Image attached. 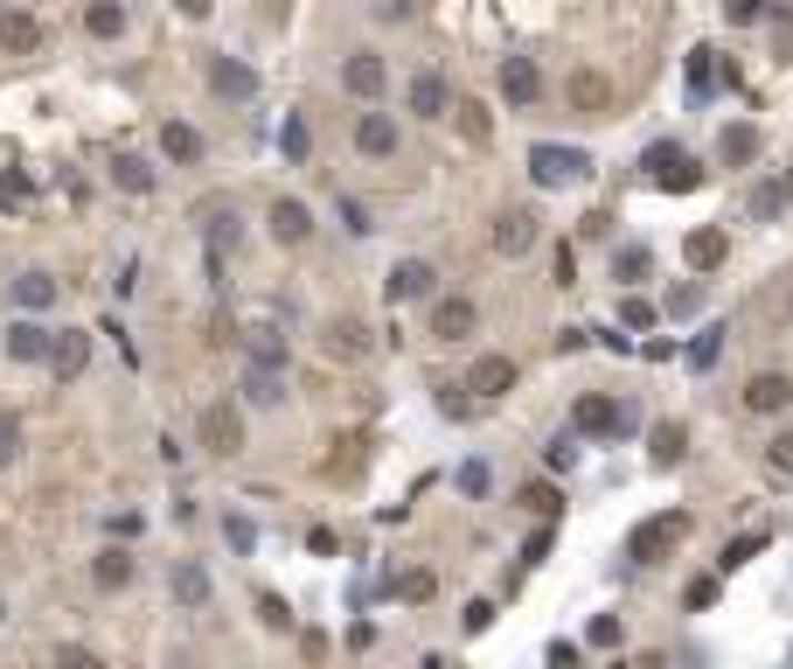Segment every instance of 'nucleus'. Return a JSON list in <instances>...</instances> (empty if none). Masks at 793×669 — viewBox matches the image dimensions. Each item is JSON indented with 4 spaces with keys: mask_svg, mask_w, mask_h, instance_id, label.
Instances as JSON below:
<instances>
[{
    "mask_svg": "<svg viewBox=\"0 0 793 669\" xmlns=\"http://www.w3.org/2000/svg\"><path fill=\"white\" fill-rule=\"evenodd\" d=\"M682 537H690V517H682V509H661V517H648V523L626 530V558H633V565H661V558L682 545Z\"/></svg>",
    "mask_w": 793,
    "mask_h": 669,
    "instance_id": "nucleus-1",
    "label": "nucleus"
},
{
    "mask_svg": "<svg viewBox=\"0 0 793 669\" xmlns=\"http://www.w3.org/2000/svg\"><path fill=\"white\" fill-rule=\"evenodd\" d=\"M529 174H536L543 189L585 182V174H592V153H585V147H536V153H529Z\"/></svg>",
    "mask_w": 793,
    "mask_h": 669,
    "instance_id": "nucleus-2",
    "label": "nucleus"
},
{
    "mask_svg": "<svg viewBox=\"0 0 793 669\" xmlns=\"http://www.w3.org/2000/svg\"><path fill=\"white\" fill-rule=\"evenodd\" d=\"M641 168H648V182H654V189H696V182H703V168H696L682 147H669V140L648 147V161H641Z\"/></svg>",
    "mask_w": 793,
    "mask_h": 669,
    "instance_id": "nucleus-3",
    "label": "nucleus"
},
{
    "mask_svg": "<svg viewBox=\"0 0 793 669\" xmlns=\"http://www.w3.org/2000/svg\"><path fill=\"white\" fill-rule=\"evenodd\" d=\"M202 447H209V453H223V460L244 447V419H237V405H230V398H217V405L202 411Z\"/></svg>",
    "mask_w": 793,
    "mask_h": 669,
    "instance_id": "nucleus-4",
    "label": "nucleus"
},
{
    "mask_svg": "<svg viewBox=\"0 0 793 669\" xmlns=\"http://www.w3.org/2000/svg\"><path fill=\"white\" fill-rule=\"evenodd\" d=\"M244 398H251V405H279V398H285L279 349H258V356H251V370H244Z\"/></svg>",
    "mask_w": 793,
    "mask_h": 669,
    "instance_id": "nucleus-5",
    "label": "nucleus"
},
{
    "mask_svg": "<svg viewBox=\"0 0 793 669\" xmlns=\"http://www.w3.org/2000/svg\"><path fill=\"white\" fill-rule=\"evenodd\" d=\"M564 98H571L585 119H605V112H613V84H605L599 70H571V77H564Z\"/></svg>",
    "mask_w": 793,
    "mask_h": 669,
    "instance_id": "nucleus-6",
    "label": "nucleus"
},
{
    "mask_svg": "<svg viewBox=\"0 0 793 669\" xmlns=\"http://www.w3.org/2000/svg\"><path fill=\"white\" fill-rule=\"evenodd\" d=\"M432 287H439L432 259H396V266H390V279H383V293H390V300H425Z\"/></svg>",
    "mask_w": 793,
    "mask_h": 669,
    "instance_id": "nucleus-7",
    "label": "nucleus"
},
{
    "mask_svg": "<svg viewBox=\"0 0 793 669\" xmlns=\"http://www.w3.org/2000/svg\"><path fill=\"white\" fill-rule=\"evenodd\" d=\"M571 426H578V432H620V426H626V405H613L605 391H585V398L571 405Z\"/></svg>",
    "mask_w": 793,
    "mask_h": 669,
    "instance_id": "nucleus-8",
    "label": "nucleus"
},
{
    "mask_svg": "<svg viewBox=\"0 0 793 669\" xmlns=\"http://www.w3.org/2000/svg\"><path fill=\"white\" fill-rule=\"evenodd\" d=\"M786 405H793V377L759 370V377L745 383V411H759V419H773V411H786Z\"/></svg>",
    "mask_w": 793,
    "mask_h": 669,
    "instance_id": "nucleus-9",
    "label": "nucleus"
},
{
    "mask_svg": "<svg viewBox=\"0 0 793 669\" xmlns=\"http://www.w3.org/2000/svg\"><path fill=\"white\" fill-rule=\"evenodd\" d=\"M341 84H349L355 98H383V84H390V70H383V57H377V49H355V57L341 63Z\"/></svg>",
    "mask_w": 793,
    "mask_h": 669,
    "instance_id": "nucleus-10",
    "label": "nucleus"
},
{
    "mask_svg": "<svg viewBox=\"0 0 793 669\" xmlns=\"http://www.w3.org/2000/svg\"><path fill=\"white\" fill-rule=\"evenodd\" d=\"M264 223H272V238H279V244H307V238H313V210H307L300 196H279Z\"/></svg>",
    "mask_w": 793,
    "mask_h": 669,
    "instance_id": "nucleus-11",
    "label": "nucleus"
},
{
    "mask_svg": "<svg viewBox=\"0 0 793 669\" xmlns=\"http://www.w3.org/2000/svg\"><path fill=\"white\" fill-rule=\"evenodd\" d=\"M466 391H473V398H501V391H515V356H481V363L466 370Z\"/></svg>",
    "mask_w": 793,
    "mask_h": 669,
    "instance_id": "nucleus-12",
    "label": "nucleus"
},
{
    "mask_svg": "<svg viewBox=\"0 0 793 669\" xmlns=\"http://www.w3.org/2000/svg\"><path fill=\"white\" fill-rule=\"evenodd\" d=\"M49 349H57V328H42V321H14L8 328V356H14V363H49Z\"/></svg>",
    "mask_w": 793,
    "mask_h": 669,
    "instance_id": "nucleus-13",
    "label": "nucleus"
},
{
    "mask_svg": "<svg viewBox=\"0 0 793 669\" xmlns=\"http://www.w3.org/2000/svg\"><path fill=\"white\" fill-rule=\"evenodd\" d=\"M355 147L369 153V161H390V153H396V119L390 112H362L355 119Z\"/></svg>",
    "mask_w": 793,
    "mask_h": 669,
    "instance_id": "nucleus-14",
    "label": "nucleus"
},
{
    "mask_svg": "<svg viewBox=\"0 0 793 669\" xmlns=\"http://www.w3.org/2000/svg\"><path fill=\"white\" fill-rule=\"evenodd\" d=\"M536 91H543V70L529 63V57L501 63V98H509V106H536Z\"/></svg>",
    "mask_w": 793,
    "mask_h": 669,
    "instance_id": "nucleus-15",
    "label": "nucleus"
},
{
    "mask_svg": "<svg viewBox=\"0 0 793 669\" xmlns=\"http://www.w3.org/2000/svg\"><path fill=\"white\" fill-rule=\"evenodd\" d=\"M411 112H418V119H445V112H453V91H445L439 70H418V77H411Z\"/></svg>",
    "mask_w": 793,
    "mask_h": 669,
    "instance_id": "nucleus-16",
    "label": "nucleus"
},
{
    "mask_svg": "<svg viewBox=\"0 0 793 669\" xmlns=\"http://www.w3.org/2000/svg\"><path fill=\"white\" fill-rule=\"evenodd\" d=\"M209 91H217V98H251L258 91V70L237 63V57H217V63H209Z\"/></svg>",
    "mask_w": 793,
    "mask_h": 669,
    "instance_id": "nucleus-17",
    "label": "nucleus"
},
{
    "mask_svg": "<svg viewBox=\"0 0 793 669\" xmlns=\"http://www.w3.org/2000/svg\"><path fill=\"white\" fill-rule=\"evenodd\" d=\"M724 251H731V238L717 223H703V230H690V244H682V259H690L696 272H717L724 266Z\"/></svg>",
    "mask_w": 793,
    "mask_h": 669,
    "instance_id": "nucleus-18",
    "label": "nucleus"
},
{
    "mask_svg": "<svg viewBox=\"0 0 793 669\" xmlns=\"http://www.w3.org/2000/svg\"><path fill=\"white\" fill-rule=\"evenodd\" d=\"M529 244H536V217H529V210H509L494 223V251H501V259H522Z\"/></svg>",
    "mask_w": 793,
    "mask_h": 669,
    "instance_id": "nucleus-19",
    "label": "nucleus"
},
{
    "mask_svg": "<svg viewBox=\"0 0 793 669\" xmlns=\"http://www.w3.org/2000/svg\"><path fill=\"white\" fill-rule=\"evenodd\" d=\"M432 334H439V342H460V334H473V300H466V293L439 300V307H432Z\"/></svg>",
    "mask_w": 793,
    "mask_h": 669,
    "instance_id": "nucleus-20",
    "label": "nucleus"
},
{
    "mask_svg": "<svg viewBox=\"0 0 793 669\" xmlns=\"http://www.w3.org/2000/svg\"><path fill=\"white\" fill-rule=\"evenodd\" d=\"M0 49H8V57H36V49H42V21L36 14H8V21H0Z\"/></svg>",
    "mask_w": 793,
    "mask_h": 669,
    "instance_id": "nucleus-21",
    "label": "nucleus"
},
{
    "mask_svg": "<svg viewBox=\"0 0 793 669\" xmlns=\"http://www.w3.org/2000/svg\"><path fill=\"white\" fill-rule=\"evenodd\" d=\"M84 363H91V342L77 328H63L57 349H49V370H57V377H84Z\"/></svg>",
    "mask_w": 793,
    "mask_h": 669,
    "instance_id": "nucleus-22",
    "label": "nucleus"
},
{
    "mask_svg": "<svg viewBox=\"0 0 793 669\" xmlns=\"http://www.w3.org/2000/svg\"><path fill=\"white\" fill-rule=\"evenodd\" d=\"M14 307H21V314L57 307V279H49V272H21V279H14Z\"/></svg>",
    "mask_w": 793,
    "mask_h": 669,
    "instance_id": "nucleus-23",
    "label": "nucleus"
},
{
    "mask_svg": "<svg viewBox=\"0 0 793 669\" xmlns=\"http://www.w3.org/2000/svg\"><path fill=\"white\" fill-rule=\"evenodd\" d=\"M682 453H690V432H682V426H669V419H661L654 432H648V460H654V468H675V460Z\"/></svg>",
    "mask_w": 793,
    "mask_h": 669,
    "instance_id": "nucleus-24",
    "label": "nucleus"
},
{
    "mask_svg": "<svg viewBox=\"0 0 793 669\" xmlns=\"http://www.w3.org/2000/svg\"><path fill=\"white\" fill-rule=\"evenodd\" d=\"M161 153L189 168V161H202V133H195V126H181V119H168V126H161Z\"/></svg>",
    "mask_w": 793,
    "mask_h": 669,
    "instance_id": "nucleus-25",
    "label": "nucleus"
},
{
    "mask_svg": "<svg viewBox=\"0 0 793 669\" xmlns=\"http://www.w3.org/2000/svg\"><path fill=\"white\" fill-rule=\"evenodd\" d=\"M717 153H724V168H745V161H759V126H724Z\"/></svg>",
    "mask_w": 793,
    "mask_h": 669,
    "instance_id": "nucleus-26",
    "label": "nucleus"
},
{
    "mask_svg": "<svg viewBox=\"0 0 793 669\" xmlns=\"http://www.w3.org/2000/svg\"><path fill=\"white\" fill-rule=\"evenodd\" d=\"M84 29H91L98 42H112V36L126 29V8H119V0H91V8H84Z\"/></svg>",
    "mask_w": 793,
    "mask_h": 669,
    "instance_id": "nucleus-27",
    "label": "nucleus"
},
{
    "mask_svg": "<svg viewBox=\"0 0 793 669\" xmlns=\"http://www.w3.org/2000/svg\"><path fill=\"white\" fill-rule=\"evenodd\" d=\"M174 600L181 607H209V572L202 565H174Z\"/></svg>",
    "mask_w": 793,
    "mask_h": 669,
    "instance_id": "nucleus-28",
    "label": "nucleus"
},
{
    "mask_svg": "<svg viewBox=\"0 0 793 669\" xmlns=\"http://www.w3.org/2000/svg\"><path fill=\"white\" fill-rule=\"evenodd\" d=\"M112 174H119V189H132V196H153V168L140 161V153H119V161H112Z\"/></svg>",
    "mask_w": 793,
    "mask_h": 669,
    "instance_id": "nucleus-29",
    "label": "nucleus"
},
{
    "mask_svg": "<svg viewBox=\"0 0 793 669\" xmlns=\"http://www.w3.org/2000/svg\"><path fill=\"white\" fill-rule=\"evenodd\" d=\"M460 133H466L473 147H488V133H494V119H488V106H481V98H460Z\"/></svg>",
    "mask_w": 793,
    "mask_h": 669,
    "instance_id": "nucleus-30",
    "label": "nucleus"
},
{
    "mask_svg": "<svg viewBox=\"0 0 793 669\" xmlns=\"http://www.w3.org/2000/svg\"><path fill=\"white\" fill-rule=\"evenodd\" d=\"M307 147H313L307 119H300V112H285V126H279V153H285V161H307Z\"/></svg>",
    "mask_w": 793,
    "mask_h": 669,
    "instance_id": "nucleus-31",
    "label": "nucleus"
},
{
    "mask_svg": "<svg viewBox=\"0 0 793 669\" xmlns=\"http://www.w3.org/2000/svg\"><path fill=\"white\" fill-rule=\"evenodd\" d=\"M91 579L104 586V593H112V586H132V558H126V551H104V558L91 565Z\"/></svg>",
    "mask_w": 793,
    "mask_h": 669,
    "instance_id": "nucleus-32",
    "label": "nucleus"
},
{
    "mask_svg": "<svg viewBox=\"0 0 793 669\" xmlns=\"http://www.w3.org/2000/svg\"><path fill=\"white\" fill-rule=\"evenodd\" d=\"M648 244H626V251H613V279H648Z\"/></svg>",
    "mask_w": 793,
    "mask_h": 669,
    "instance_id": "nucleus-33",
    "label": "nucleus"
},
{
    "mask_svg": "<svg viewBox=\"0 0 793 669\" xmlns=\"http://www.w3.org/2000/svg\"><path fill=\"white\" fill-rule=\"evenodd\" d=\"M328 356H362V328L355 321H334L328 328Z\"/></svg>",
    "mask_w": 793,
    "mask_h": 669,
    "instance_id": "nucleus-34",
    "label": "nucleus"
},
{
    "mask_svg": "<svg viewBox=\"0 0 793 669\" xmlns=\"http://www.w3.org/2000/svg\"><path fill=\"white\" fill-rule=\"evenodd\" d=\"M780 210H786V189H780V182L752 189V217H780Z\"/></svg>",
    "mask_w": 793,
    "mask_h": 669,
    "instance_id": "nucleus-35",
    "label": "nucleus"
},
{
    "mask_svg": "<svg viewBox=\"0 0 793 669\" xmlns=\"http://www.w3.org/2000/svg\"><path fill=\"white\" fill-rule=\"evenodd\" d=\"M759 545H765V530H745V537H737V545H724V558H717V565L731 572V565H745V558H752Z\"/></svg>",
    "mask_w": 793,
    "mask_h": 669,
    "instance_id": "nucleus-36",
    "label": "nucleus"
},
{
    "mask_svg": "<svg viewBox=\"0 0 793 669\" xmlns=\"http://www.w3.org/2000/svg\"><path fill=\"white\" fill-rule=\"evenodd\" d=\"M765 460H773L780 475H793V426H786V432H773V440H765Z\"/></svg>",
    "mask_w": 793,
    "mask_h": 669,
    "instance_id": "nucleus-37",
    "label": "nucleus"
},
{
    "mask_svg": "<svg viewBox=\"0 0 793 669\" xmlns=\"http://www.w3.org/2000/svg\"><path fill=\"white\" fill-rule=\"evenodd\" d=\"M14 453H21V419H14V411H0V468H8Z\"/></svg>",
    "mask_w": 793,
    "mask_h": 669,
    "instance_id": "nucleus-38",
    "label": "nucleus"
},
{
    "mask_svg": "<svg viewBox=\"0 0 793 669\" xmlns=\"http://www.w3.org/2000/svg\"><path fill=\"white\" fill-rule=\"evenodd\" d=\"M258 621H264V628H293V607H285V600H272V593H264V600H258Z\"/></svg>",
    "mask_w": 793,
    "mask_h": 669,
    "instance_id": "nucleus-39",
    "label": "nucleus"
},
{
    "mask_svg": "<svg viewBox=\"0 0 793 669\" xmlns=\"http://www.w3.org/2000/svg\"><path fill=\"white\" fill-rule=\"evenodd\" d=\"M432 572H404V579H396V593H404V600H432Z\"/></svg>",
    "mask_w": 793,
    "mask_h": 669,
    "instance_id": "nucleus-40",
    "label": "nucleus"
},
{
    "mask_svg": "<svg viewBox=\"0 0 793 669\" xmlns=\"http://www.w3.org/2000/svg\"><path fill=\"white\" fill-rule=\"evenodd\" d=\"M620 321H626V328H654V307L626 293V300H620Z\"/></svg>",
    "mask_w": 793,
    "mask_h": 669,
    "instance_id": "nucleus-41",
    "label": "nucleus"
},
{
    "mask_svg": "<svg viewBox=\"0 0 793 669\" xmlns=\"http://www.w3.org/2000/svg\"><path fill=\"white\" fill-rule=\"evenodd\" d=\"M522 509H536V517H550V509H558V488H522Z\"/></svg>",
    "mask_w": 793,
    "mask_h": 669,
    "instance_id": "nucleus-42",
    "label": "nucleus"
},
{
    "mask_svg": "<svg viewBox=\"0 0 793 669\" xmlns=\"http://www.w3.org/2000/svg\"><path fill=\"white\" fill-rule=\"evenodd\" d=\"M696 307H703V287H675L669 293V314H696Z\"/></svg>",
    "mask_w": 793,
    "mask_h": 669,
    "instance_id": "nucleus-43",
    "label": "nucleus"
},
{
    "mask_svg": "<svg viewBox=\"0 0 793 669\" xmlns=\"http://www.w3.org/2000/svg\"><path fill=\"white\" fill-rule=\"evenodd\" d=\"M613 641H620V621H613V613H599V621H592V649H613Z\"/></svg>",
    "mask_w": 793,
    "mask_h": 669,
    "instance_id": "nucleus-44",
    "label": "nucleus"
},
{
    "mask_svg": "<svg viewBox=\"0 0 793 669\" xmlns=\"http://www.w3.org/2000/svg\"><path fill=\"white\" fill-rule=\"evenodd\" d=\"M29 196V174H0V202H21Z\"/></svg>",
    "mask_w": 793,
    "mask_h": 669,
    "instance_id": "nucleus-45",
    "label": "nucleus"
},
{
    "mask_svg": "<svg viewBox=\"0 0 793 669\" xmlns=\"http://www.w3.org/2000/svg\"><path fill=\"white\" fill-rule=\"evenodd\" d=\"M571 460H578V447H571V432H564V440H550V468H571Z\"/></svg>",
    "mask_w": 793,
    "mask_h": 669,
    "instance_id": "nucleus-46",
    "label": "nucleus"
},
{
    "mask_svg": "<svg viewBox=\"0 0 793 669\" xmlns=\"http://www.w3.org/2000/svg\"><path fill=\"white\" fill-rule=\"evenodd\" d=\"M411 14V0H377V21H404Z\"/></svg>",
    "mask_w": 793,
    "mask_h": 669,
    "instance_id": "nucleus-47",
    "label": "nucleus"
},
{
    "mask_svg": "<svg viewBox=\"0 0 793 669\" xmlns=\"http://www.w3.org/2000/svg\"><path fill=\"white\" fill-rule=\"evenodd\" d=\"M724 14L731 21H759V0H724Z\"/></svg>",
    "mask_w": 793,
    "mask_h": 669,
    "instance_id": "nucleus-48",
    "label": "nucleus"
},
{
    "mask_svg": "<svg viewBox=\"0 0 793 669\" xmlns=\"http://www.w3.org/2000/svg\"><path fill=\"white\" fill-rule=\"evenodd\" d=\"M174 8H181V14H189V21H202L209 8H217V0H174Z\"/></svg>",
    "mask_w": 793,
    "mask_h": 669,
    "instance_id": "nucleus-49",
    "label": "nucleus"
},
{
    "mask_svg": "<svg viewBox=\"0 0 793 669\" xmlns=\"http://www.w3.org/2000/svg\"><path fill=\"white\" fill-rule=\"evenodd\" d=\"M786 196H793V182H786Z\"/></svg>",
    "mask_w": 793,
    "mask_h": 669,
    "instance_id": "nucleus-50",
    "label": "nucleus"
}]
</instances>
